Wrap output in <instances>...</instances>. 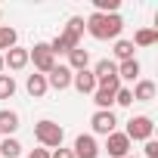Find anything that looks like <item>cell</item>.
Returning a JSON list of instances; mask_svg holds the SVG:
<instances>
[{
	"instance_id": "cell-1",
	"label": "cell",
	"mask_w": 158,
	"mask_h": 158,
	"mask_svg": "<svg viewBox=\"0 0 158 158\" xmlns=\"http://www.w3.org/2000/svg\"><path fill=\"white\" fill-rule=\"evenodd\" d=\"M84 28H87L90 37H96V40H118V34H121V28H124V19H121L118 13H112V16L93 13V16L84 22Z\"/></svg>"
},
{
	"instance_id": "cell-2",
	"label": "cell",
	"mask_w": 158,
	"mask_h": 158,
	"mask_svg": "<svg viewBox=\"0 0 158 158\" xmlns=\"http://www.w3.org/2000/svg\"><path fill=\"white\" fill-rule=\"evenodd\" d=\"M34 139L40 143V149H59L62 139H65V130H62V124L44 118V121L34 124Z\"/></svg>"
},
{
	"instance_id": "cell-3",
	"label": "cell",
	"mask_w": 158,
	"mask_h": 158,
	"mask_svg": "<svg viewBox=\"0 0 158 158\" xmlns=\"http://www.w3.org/2000/svg\"><path fill=\"white\" fill-rule=\"evenodd\" d=\"M28 62H34V71L44 74V77L56 68V56L50 53V44H34V47L28 50Z\"/></svg>"
},
{
	"instance_id": "cell-4",
	"label": "cell",
	"mask_w": 158,
	"mask_h": 158,
	"mask_svg": "<svg viewBox=\"0 0 158 158\" xmlns=\"http://www.w3.org/2000/svg\"><path fill=\"white\" fill-rule=\"evenodd\" d=\"M152 130H155L152 118H149V115H136V118H130V121H127L124 136H127L130 143H146V139H152Z\"/></svg>"
},
{
	"instance_id": "cell-5",
	"label": "cell",
	"mask_w": 158,
	"mask_h": 158,
	"mask_svg": "<svg viewBox=\"0 0 158 158\" xmlns=\"http://www.w3.org/2000/svg\"><path fill=\"white\" fill-rule=\"evenodd\" d=\"M74 158H99V143H96V136L93 133H81L74 139Z\"/></svg>"
},
{
	"instance_id": "cell-6",
	"label": "cell",
	"mask_w": 158,
	"mask_h": 158,
	"mask_svg": "<svg viewBox=\"0 0 158 158\" xmlns=\"http://www.w3.org/2000/svg\"><path fill=\"white\" fill-rule=\"evenodd\" d=\"M106 152H109L112 158H127V155H130V139H127L121 130H115V133L106 136Z\"/></svg>"
},
{
	"instance_id": "cell-7",
	"label": "cell",
	"mask_w": 158,
	"mask_h": 158,
	"mask_svg": "<svg viewBox=\"0 0 158 158\" xmlns=\"http://www.w3.org/2000/svg\"><path fill=\"white\" fill-rule=\"evenodd\" d=\"M93 77H96V87H106V84L118 81V65L112 59H99L93 65Z\"/></svg>"
},
{
	"instance_id": "cell-8",
	"label": "cell",
	"mask_w": 158,
	"mask_h": 158,
	"mask_svg": "<svg viewBox=\"0 0 158 158\" xmlns=\"http://www.w3.org/2000/svg\"><path fill=\"white\" fill-rule=\"evenodd\" d=\"M71 77H74V71H71L68 65H56V68L47 74V87H53V90H68V87H71Z\"/></svg>"
},
{
	"instance_id": "cell-9",
	"label": "cell",
	"mask_w": 158,
	"mask_h": 158,
	"mask_svg": "<svg viewBox=\"0 0 158 158\" xmlns=\"http://www.w3.org/2000/svg\"><path fill=\"white\" fill-rule=\"evenodd\" d=\"M90 124H93V133H99V136H109V133H115V127H118V118H115L112 112H96V115L90 118Z\"/></svg>"
},
{
	"instance_id": "cell-10",
	"label": "cell",
	"mask_w": 158,
	"mask_h": 158,
	"mask_svg": "<svg viewBox=\"0 0 158 158\" xmlns=\"http://www.w3.org/2000/svg\"><path fill=\"white\" fill-rule=\"evenodd\" d=\"M25 65H28V50H25V47H13V50L3 53V68H10V71H22Z\"/></svg>"
},
{
	"instance_id": "cell-11",
	"label": "cell",
	"mask_w": 158,
	"mask_h": 158,
	"mask_svg": "<svg viewBox=\"0 0 158 158\" xmlns=\"http://www.w3.org/2000/svg\"><path fill=\"white\" fill-rule=\"evenodd\" d=\"M71 87H74L77 93H90V96H93V90H96V77H93V71H90V68H84V71H74V77H71Z\"/></svg>"
},
{
	"instance_id": "cell-12",
	"label": "cell",
	"mask_w": 158,
	"mask_h": 158,
	"mask_svg": "<svg viewBox=\"0 0 158 158\" xmlns=\"http://www.w3.org/2000/svg\"><path fill=\"white\" fill-rule=\"evenodd\" d=\"M115 93H118V90H112V87H96V90H93L96 112H112V106H115Z\"/></svg>"
},
{
	"instance_id": "cell-13",
	"label": "cell",
	"mask_w": 158,
	"mask_h": 158,
	"mask_svg": "<svg viewBox=\"0 0 158 158\" xmlns=\"http://www.w3.org/2000/svg\"><path fill=\"white\" fill-rule=\"evenodd\" d=\"M74 47H81V40H77V37H71V34H65V31H62V34H56V40L50 44V53H53V56H59V53H71Z\"/></svg>"
},
{
	"instance_id": "cell-14",
	"label": "cell",
	"mask_w": 158,
	"mask_h": 158,
	"mask_svg": "<svg viewBox=\"0 0 158 158\" xmlns=\"http://www.w3.org/2000/svg\"><path fill=\"white\" fill-rule=\"evenodd\" d=\"M87 65H90V50L74 47V50L68 53V68H71V71H84Z\"/></svg>"
},
{
	"instance_id": "cell-15",
	"label": "cell",
	"mask_w": 158,
	"mask_h": 158,
	"mask_svg": "<svg viewBox=\"0 0 158 158\" xmlns=\"http://www.w3.org/2000/svg\"><path fill=\"white\" fill-rule=\"evenodd\" d=\"M19 130V115L13 109H3L0 112V136H13Z\"/></svg>"
},
{
	"instance_id": "cell-16",
	"label": "cell",
	"mask_w": 158,
	"mask_h": 158,
	"mask_svg": "<svg viewBox=\"0 0 158 158\" xmlns=\"http://www.w3.org/2000/svg\"><path fill=\"white\" fill-rule=\"evenodd\" d=\"M130 93H133V102H152L155 99V81H136V87Z\"/></svg>"
},
{
	"instance_id": "cell-17",
	"label": "cell",
	"mask_w": 158,
	"mask_h": 158,
	"mask_svg": "<svg viewBox=\"0 0 158 158\" xmlns=\"http://www.w3.org/2000/svg\"><path fill=\"white\" fill-rule=\"evenodd\" d=\"M25 90H28L34 99H40V96L50 90V87H47V77H44V74H37V71H34V74H28V81H25Z\"/></svg>"
},
{
	"instance_id": "cell-18",
	"label": "cell",
	"mask_w": 158,
	"mask_h": 158,
	"mask_svg": "<svg viewBox=\"0 0 158 158\" xmlns=\"http://www.w3.org/2000/svg\"><path fill=\"white\" fill-rule=\"evenodd\" d=\"M118 81H139V62L136 59H127L118 65Z\"/></svg>"
},
{
	"instance_id": "cell-19",
	"label": "cell",
	"mask_w": 158,
	"mask_h": 158,
	"mask_svg": "<svg viewBox=\"0 0 158 158\" xmlns=\"http://www.w3.org/2000/svg\"><path fill=\"white\" fill-rule=\"evenodd\" d=\"M22 155V143L16 136H3L0 139V158H19Z\"/></svg>"
},
{
	"instance_id": "cell-20",
	"label": "cell",
	"mask_w": 158,
	"mask_h": 158,
	"mask_svg": "<svg viewBox=\"0 0 158 158\" xmlns=\"http://www.w3.org/2000/svg\"><path fill=\"white\" fill-rule=\"evenodd\" d=\"M16 40H19L16 28H10V25H0V56H3L6 50H13V47H16Z\"/></svg>"
},
{
	"instance_id": "cell-21",
	"label": "cell",
	"mask_w": 158,
	"mask_h": 158,
	"mask_svg": "<svg viewBox=\"0 0 158 158\" xmlns=\"http://www.w3.org/2000/svg\"><path fill=\"white\" fill-rule=\"evenodd\" d=\"M155 40H158V31H155V28H139L130 44H133V47H152Z\"/></svg>"
},
{
	"instance_id": "cell-22",
	"label": "cell",
	"mask_w": 158,
	"mask_h": 158,
	"mask_svg": "<svg viewBox=\"0 0 158 158\" xmlns=\"http://www.w3.org/2000/svg\"><path fill=\"white\" fill-rule=\"evenodd\" d=\"M133 50H136V47H133L130 40H121V37L115 40V56H118L121 62H127V59H133Z\"/></svg>"
},
{
	"instance_id": "cell-23",
	"label": "cell",
	"mask_w": 158,
	"mask_h": 158,
	"mask_svg": "<svg viewBox=\"0 0 158 158\" xmlns=\"http://www.w3.org/2000/svg\"><path fill=\"white\" fill-rule=\"evenodd\" d=\"M16 93V81H13V74H0V99H10Z\"/></svg>"
},
{
	"instance_id": "cell-24",
	"label": "cell",
	"mask_w": 158,
	"mask_h": 158,
	"mask_svg": "<svg viewBox=\"0 0 158 158\" xmlns=\"http://www.w3.org/2000/svg\"><path fill=\"white\" fill-rule=\"evenodd\" d=\"M65 34H71V37L81 40V34H84V19H81V16H71L68 25H65Z\"/></svg>"
},
{
	"instance_id": "cell-25",
	"label": "cell",
	"mask_w": 158,
	"mask_h": 158,
	"mask_svg": "<svg viewBox=\"0 0 158 158\" xmlns=\"http://www.w3.org/2000/svg\"><path fill=\"white\" fill-rule=\"evenodd\" d=\"M115 102H118V106H133V93H130V87H118Z\"/></svg>"
},
{
	"instance_id": "cell-26",
	"label": "cell",
	"mask_w": 158,
	"mask_h": 158,
	"mask_svg": "<svg viewBox=\"0 0 158 158\" xmlns=\"http://www.w3.org/2000/svg\"><path fill=\"white\" fill-rule=\"evenodd\" d=\"M143 155H146V158H158V139H146Z\"/></svg>"
},
{
	"instance_id": "cell-27",
	"label": "cell",
	"mask_w": 158,
	"mask_h": 158,
	"mask_svg": "<svg viewBox=\"0 0 158 158\" xmlns=\"http://www.w3.org/2000/svg\"><path fill=\"white\" fill-rule=\"evenodd\" d=\"M50 158H74V152H71V149H62V146H59L56 152H50Z\"/></svg>"
},
{
	"instance_id": "cell-28",
	"label": "cell",
	"mask_w": 158,
	"mask_h": 158,
	"mask_svg": "<svg viewBox=\"0 0 158 158\" xmlns=\"http://www.w3.org/2000/svg\"><path fill=\"white\" fill-rule=\"evenodd\" d=\"M28 158H50V149H34Z\"/></svg>"
},
{
	"instance_id": "cell-29",
	"label": "cell",
	"mask_w": 158,
	"mask_h": 158,
	"mask_svg": "<svg viewBox=\"0 0 158 158\" xmlns=\"http://www.w3.org/2000/svg\"><path fill=\"white\" fill-rule=\"evenodd\" d=\"M0 74H3V56H0Z\"/></svg>"
},
{
	"instance_id": "cell-30",
	"label": "cell",
	"mask_w": 158,
	"mask_h": 158,
	"mask_svg": "<svg viewBox=\"0 0 158 158\" xmlns=\"http://www.w3.org/2000/svg\"><path fill=\"white\" fill-rule=\"evenodd\" d=\"M0 19H3V10H0Z\"/></svg>"
},
{
	"instance_id": "cell-31",
	"label": "cell",
	"mask_w": 158,
	"mask_h": 158,
	"mask_svg": "<svg viewBox=\"0 0 158 158\" xmlns=\"http://www.w3.org/2000/svg\"><path fill=\"white\" fill-rule=\"evenodd\" d=\"M127 158H136V155H127Z\"/></svg>"
},
{
	"instance_id": "cell-32",
	"label": "cell",
	"mask_w": 158,
	"mask_h": 158,
	"mask_svg": "<svg viewBox=\"0 0 158 158\" xmlns=\"http://www.w3.org/2000/svg\"><path fill=\"white\" fill-rule=\"evenodd\" d=\"M0 139H3V136H0Z\"/></svg>"
}]
</instances>
